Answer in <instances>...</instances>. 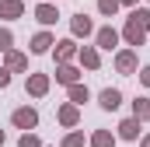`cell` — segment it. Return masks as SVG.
<instances>
[{"mask_svg":"<svg viewBox=\"0 0 150 147\" xmlns=\"http://www.w3.org/2000/svg\"><path fill=\"white\" fill-rule=\"evenodd\" d=\"M147 32H150V11L147 7H136V11L129 14V21H126V39H129V46H143Z\"/></svg>","mask_w":150,"mask_h":147,"instance_id":"1","label":"cell"},{"mask_svg":"<svg viewBox=\"0 0 150 147\" xmlns=\"http://www.w3.org/2000/svg\"><path fill=\"white\" fill-rule=\"evenodd\" d=\"M11 119H14V126H18V130H35L38 112H35V109H18L14 116H11Z\"/></svg>","mask_w":150,"mask_h":147,"instance_id":"2","label":"cell"},{"mask_svg":"<svg viewBox=\"0 0 150 147\" xmlns=\"http://www.w3.org/2000/svg\"><path fill=\"white\" fill-rule=\"evenodd\" d=\"M115 67H119V74H133L136 70V53H133V49H122V53L115 56Z\"/></svg>","mask_w":150,"mask_h":147,"instance_id":"3","label":"cell"},{"mask_svg":"<svg viewBox=\"0 0 150 147\" xmlns=\"http://www.w3.org/2000/svg\"><path fill=\"white\" fill-rule=\"evenodd\" d=\"M119 137H122V140H136V137H140V119H136V116H133V119H122V123H119Z\"/></svg>","mask_w":150,"mask_h":147,"instance_id":"4","label":"cell"},{"mask_svg":"<svg viewBox=\"0 0 150 147\" xmlns=\"http://www.w3.org/2000/svg\"><path fill=\"white\" fill-rule=\"evenodd\" d=\"M98 102H101V109H119V105H122V95H119V91H115V88H105V91H101V95H98Z\"/></svg>","mask_w":150,"mask_h":147,"instance_id":"5","label":"cell"},{"mask_svg":"<svg viewBox=\"0 0 150 147\" xmlns=\"http://www.w3.org/2000/svg\"><path fill=\"white\" fill-rule=\"evenodd\" d=\"M28 91H32V95H45V91H49V77H45V74H32V77H28Z\"/></svg>","mask_w":150,"mask_h":147,"instance_id":"6","label":"cell"},{"mask_svg":"<svg viewBox=\"0 0 150 147\" xmlns=\"http://www.w3.org/2000/svg\"><path fill=\"white\" fill-rule=\"evenodd\" d=\"M98 46L101 49H115L119 46V32L115 28H98Z\"/></svg>","mask_w":150,"mask_h":147,"instance_id":"7","label":"cell"},{"mask_svg":"<svg viewBox=\"0 0 150 147\" xmlns=\"http://www.w3.org/2000/svg\"><path fill=\"white\" fill-rule=\"evenodd\" d=\"M21 14H25L21 0H0V18H21Z\"/></svg>","mask_w":150,"mask_h":147,"instance_id":"8","label":"cell"},{"mask_svg":"<svg viewBox=\"0 0 150 147\" xmlns=\"http://www.w3.org/2000/svg\"><path fill=\"white\" fill-rule=\"evenodd\" d=\"M35 18L42 21V25H56V18H59V14H56V7H52V4H38Z\"/></svg>","mask_w":150,"mask_h":147,"instance_id":"9","label":"cell"},{"mask_svg":"<svg viewBox=\"0 0 150 147\" xmlns=\"http://www.w3.org/2000/svg\"><path fill=\"white\" fill-rule=\"evenodd\" d=\"M74 53H77L74 39H63V42H56V60H63V63H67V60H70Z\"/></svg>","mask_w":150,"mask_h":147,"instance_id":"10","label":"cell"},{"mask_svg":"<svg viewBox=\"0 0 150 147\" xmlns=\"http://www.w3.org/2000/svg\"><path fill=\"white\" fill-rule=\"evenodd\" d=\"M49 46H56V42H52V35H49V32H38V35L32 39V53H45Z\"/></svg>","mask_w":150,"mask_h":147,"instance_id":"11","label":"cell"},{"mask_svg":"<svg viewBox=\"0 0 150 147\" xmlns=\"http://www.w3.org/2000/svg\"><path fill=\"white\" fill-rule=\"evenodd\" d=\"M133 116H136L140 123H147L150 119V98H136V102H133Z\"/></svg>","mask_w":150,"mask_h":147,"instance_id":"12","label":"cell"},{"mask_svg":"<svg viewBox=\"0 0 150 147\" xmlns=\"http://www.w3.org/2000/svg\"><path fill=\"white\" fill-rule=\"evenodd\" d=\"M94 32V25H91V18H84V14H77L74 18V35H91Z\"/></svg>","mask_w":150,"mask_h":147,"instance_id":"13","label":"cell"},{"mask_svg":"<svg viewBox=\"0 0 150 147\" xmlns=\"http://www.w3.org/2000/svg\"><path fill=\"white\" fill-rule=\"evenodd\" d=\"M56 81H59V84H77V70L70 63H63V67L56 70Z\"/></svg>","mask_w":150,"mask_h":147,"instance_id":"14","label":"cell"},{"mask_svg":"<svg viewBox=\"0 0 150 147\" xmlns=\"http://www.w3.org/2000/svg\"><path fill=\"white\" fill-rule=\"evenodd\" d=\"M91 147H115V137L108 130H98V133L91 137Z\"/></svg>","mask_w":150,"mask_h":147,"instance_id":"15","label":"cell"},{"mask_svg":"<svg viewBox=\"0 0 150 147\" xmlns=\"http://www.w3.org/2000/svg\"><path fill=\"white\" fill-rule=\"evenodd\" d=\"M59 123H63V126H74L77 123V102H70V105L59 109Z\"/></svg>","mask_w":150,"mask_h":147,"instance_id":"16","label":"cell"},{"mask_svg":"<svg viewBox=\"0 0 150 147\" xmlns=\"http://www.w3.org/2000/svg\"><path fill=\"white\" fill-rule=\"evenodd\" d=\"M80 63L94 70V67H98V49H94V46H84V49H80Z\"/></svg>","mask_w":150,"mask_h":147,"instance_id":"17","label":"cell"},{"mask_svg":"<svg viewBox=\"0 0 150 147\" xmlns=\"http://www.w3.org/2000/svg\"><path fill=\"white\" fill-rule=\"evenodd\" d=\"M7 67H11V70H25V67H28V60H25L21 53H11V49H7Z\"/></svg>","mask_w":150,"mask_h":147,"instance_id":"18","label":"cell"},{"mask_svg":"<svg viewBox=\"0 0 150 147\" xmlns=\"http://www.w3.org/2000/svg\"><path fill=\"white\" fill-rule=\"evenodd\" d=\"M70 102H77V105L87 102V88L84 84H70Z\"/></svg>","mask_w":150,"mask_h":147,"instance_id":"19","label":"cell"},{"mask_svg":"<svg viewBox=\"0 0 150 147\" xmlns=\"http://www.w3.org/2000/svg\"><path fill=\"white\" fill-rule=\"evenodd\" d=\"M18 147H42V140H38L35 133H28V130H25V133H21V140H18Z\"/></svg>","mask_w":150,"mask_h":147,"instance_id":"20","label":"cell"},{"mask_svg":"<svg viewBox=\"0 0 150 147\" xmlns=\"http://www.w3.org/2000/svg\"><path fill=\"white\" fill-rule=\"evenodd\" d=\"M98 11L101 14H115L119 11V0H98Z\"/></svg>","mask_w":150,"mask_h":147,"instance_id":"21","label":"cell"},{"mask_svg":"<svg viewBox=\"0 0 150 147\" xmlns=\"http://www.w3.org/2000/svg\"><path fill=\"white\" fill-rule=\"evenodd\" d=\"M11 42H14L11 28H0V53H7V49H11Z\"/></svg>","mask_w":150,"mask_h":147,"instance_id":"22","label":"cell"},{"mask_svg":"<svg viewBox=\"0 0 150 147\" xmlns=\"http://www.w3.org/2000/svg\"><path fill=\"white\" fill-rule=\"evenodd\" d=\"M63 147H84V133H70V137L63 140Z\"/></svg>","mask_w":150,"mask_h":147,"instance_id":"23","label":"cell"},{"mask_svg":"<svg viewBox=\"0 0 150 147\" xmlns=\"http://www.w3.org/2000/svg\"><path fill=\"white\" fill-rule=\"evenodd\" d=\"M7 84H11V70H7V67H0V88H7Z\"/></svg>","mask_w":150,"mask_h":147,"instance_id":"24","label":"cell"},{"mask_svg":"<svg viewBox=\"0 0 150 147\" xmlns=\"http://www.w3.org/2000/svg\"><path fill=\"white\" fill-rule=\"evenodd\" d=\"M140 81H143V84L150 88V67H143V74H140Z\"/></svg>","mask_w":150,"mask_h":147,"instance_id":"25","label":"cell"},{"mask_svg":"<svg viewBox=\"0 0 150 147\" xmlns=\"http://www.w3.org/2000/svg\"><path fill=\"white\" fill-rule=\"evenodd\" d=\"M119 4H136V0H119Z\"/></svg>","mask_w":150,"mask_h":147,"instance_id":"26","label":"cell"},{"mask_svg":"<svg viewBox=\"0 0 150 147\" xmlns=\"http://www.w3.org/2000/svg\"><path fill=\"white\" fill-rule=\"evenodd\" d=\"M143 147H150V137H147V140H143Z\"/></svg>","mask_w":150,"mask_h":147,"instance_id":"27","label":"cell"},{"mask_svg":"<svg viewBox=\"0 0 150 147\" xmlns=\"http://www.w3.org/2000/svg\"><path fill=\"white\" fill-rule=\"evenodd\" d=\"M0 144H4V130H0Z\"/></svg>","mask_w":150,"mask_h":147,"instance_id":"28","label":"cell"}]
</instances>
